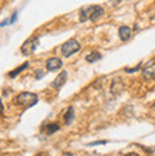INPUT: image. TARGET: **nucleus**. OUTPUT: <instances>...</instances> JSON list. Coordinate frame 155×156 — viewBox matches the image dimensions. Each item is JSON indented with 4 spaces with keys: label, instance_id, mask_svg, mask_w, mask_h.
Returning a JSON list of instances; mask_svg holds the SVG:
<instances>
[{
    "label": "nucleus",
    "instance_id": "f257e3e1",
    "mask_svg": "<svg viewBox=\"0 0 155 156\" xmlns=\"http://www.w3.org/2000/svg\"><path fill=\"white\" fill-rule=\"evenodd\" d=\"M39 101V97L37 94L34 92H29V91H24V92H20V94L17 95L16 98H14V102L17 105H20V107H24V108H31L34 107Z\"/></svg>",
    "mask_w": 155,
    "mask_h": 156
},
{
    "label": "nucleus",
    "instance_id": "f03ea898",
    "mask_svg": "<svg viewBox=\"0 0 155 156\" xmlns=\"http://www.w3.org/2000/svg\"><path fill=\"white\" fill-rule=\"evenodd\" d=\"M81 48L80 47V43H78L76 38H70L61 45V53L64 57H70V55H73L78 51V50Z\"/></svg>",
    "mask_w": 155,
    "mask_h": 156
},
{
    "label": "nucleus",
    "instance_id": "7ed1b4c3",
    "mask_svg": "<svg viewBox=\"0 0 155 156\" xmlns=\"http://www.w3.org/2000/svg\"><path fill=\"white\" fill-rule=\"evenodd\" d=\"M37 43H39L37 37H30L29 40H26L24 43L21 44V48H20L21 53L24 54V55H31L37 48Z\"/></svg>",
    "mask_w": 155,
    "mask_h": 156
},
{
    "label": "nucleus",
    "instance_id": "20e7f679",
    "mask_svg": "<svg viewBox=\"0 0 155 156\" xmlns=\"http://www.w3.org/2000/svg\"><path fill=\"white\" fill-rule=\"evenodd\" d=\"M142 77H144V80H147V81L155 78V60L149 61L147 66L142 68Z\"/></svg>",
    "mask_w": 155,
    "mask_h": 156
},
{
    "label": "nucleus",
    "instance_id": "39448f33",
    "mask_svg": "<svg viewBox=\"0 0 155 156\" xmlns=\"http://www.w3.org/2000/svg\"><path fill=\"white\" fill-rule=\"evenodd\" d=\"M61 66H63L61 60L57 57L49 58V60H47V64H46V67H47L49 71H56V70H58V68H61Z\"/></svg>",
    "mask_w": 155,
    "mask_h": 156
},
{
    "label": "nucleus",
    "instance_id": "423d86ee",
    "mask_svg": "<svg viewBox=\"0 0 155 156\" xmlns=\"http://www.w3.org/2000/svg\"><path fill=\"white\" fill-rule=\"evenodd\" d=\"M93 10H94V6H87V7H83L80 10V21L84 23V21L90 20L91 19V14H93Z\"/></svg>",
    "mask_w": 155,
    "mask_h": 156
},
{
    "label": "nucleus",
    "instance_id": "0eeeda50",
    "mask_svg": "<svg viewBox=\"0 0 155 156\" xmlns=\"http://www.w3.org/2000/svg\"><path fill=\"white\" fill-rule=\"evenodd\" d=\"M131 34H132V30L128 27V26H121L118 30V36L123 41H128L131 38Z\"/></svg>",
    "mask_w": 155,
    "mask_h": 156
},
{
    "label": "nucleus",
    "instance_id": "6e6552de",
    "mask_svg": "<svg viewBox=\"0 0 155 156\" xmlns=\"http://www.w3.org/2000/svg\"><path fill=\"white\" fill-rule=\"evenodd\" d=\"M65 81H67V71H61V73L56 77V80H54L53 87L54 88H61L65 84Z\"/></svg>",
    "mask_w": 155,
    "mask_h": 156
},
{
    "label": "nucleus",
    "instance_id": "1a4fd4ad",
    "mask_svg": "<svg viewBox=\"0 0 155 156\" xmlns=\"http://www.w3.org/2000/svg\"><path fill=\"white\" fill-rule=\"evenodd\" d=\"M104 14V9L101 7V6H97V4H94V10H93V14H91V21H95L98 20L100 17Z\"/></svg>",
    "mask_w": 155,
    "mask_h": 156
},
{
    "label": "nucleus",
    "instance_id": "9d476101",
    "mask_svg": "<svg viewBox=\"0 0 155 156\" xmlns=\"http://www.w3.org/2000/svg\"><path fill=\"white\" fill-rule=\"evenodd\" d=\"M27 67H29V62H24V64H21V66H19L16 68V70H13V71H10V73H9V77L10 78H16L17 75L20 74V73H23V71L26 70V68H27Z\"/></svg>",
    "mask_w": 155,
    "mask_h": 156
},
{
    "label": "nucleus",
    "instance_id": "9b49d317",
    "mask_svg": "<svg viewBox=\"0 0 155 156\" xmlns=\"http://www.w3.org/2000/svg\"><path fill=\"white\" fill-rule=\"evenodd\" d=\"M73 119H74V109H73V107H68L64 115V123L65 125H70V123L73 122Z\"/></svg>",
    "mask_w": 155,
    "mask_h": 156
},
{
    "label": "nucleus",
    "instance_id": "f8f14e48",
    "mask_svg": "<svg viewBox=\"0 0 155 156\" xmlns=\"http://www.w3.org/2000/svg\"><path fill=\"white\" fill-rule=\"evenodd\" d=\"M123 88H124L123 82L120 81V80H114L113 85H111V92H113V94H120V92L123 91Z\"/></svg>",
    "mask_w": 155,
    "mask_h": 156
},
{
    "label": "nucleus",
    "instance_id": "ddd939ff",
    "mask_svg": "<svg viewBox=\"0 0 155 156\" xmlns=\"http://www.w3.org/2000/svg\"><path fill=\"white\" fill-rule=\"evenodd\" d=\"M57 131H60V125L58 123H49L47 125V128H46V132H47V135H53L54 132H57Z\"/></svg>",
    "mask_w": 155,
    "mask_h": 156
},
{
    "label": "nucleus",
    "instance_id": "4468645a",
    "mask_svg": "<svg viewBox=\"0 0 155 156\" xmlns=\"http://www.w3.org/2000/svg\"><path fill=\"white\" fill-rule=\"evenodd\" d=\"M100 58H101V54L97 53V51H93V53H90L87 55L86 60L88 62H94V61H97V60H100Z\"/></svg>",
    "mask_w": 155,
    "mask_h": 156
},
{
    "label": "nucleus",
    "instance_id": "2eb2a0df",
    "mask_svg": "<svg viewBox=\"0 0 155 156\" xmlns=\"http://www.w3.org/2000/svg\"><path fill=\"white\" fill-rule=\"evenodd\" d=\"M107 140H94V142H90L88 146H98V145H105Z\"/></svg>",
    "mask_w": 155,
    "mask_h": 156
},
{
    "label": "nucleus",
    "instance_id": "dca6fc26",
    "mask_svg": "<svg viewBox=\"0 0 155 156\" xmlns=\"http://www.w3.org/2000/svg\"><path fill=\"white\" fill-rule=\"evenodd\" d=\"M139 68H141V64H138V66H137V67H134V68H127V73H135V71H137V70H139Z\"/></svg>",
    "mask_w": 155,
    "mask_h": 156
},
{
    "label": "nucleus",
    "instance_id": "f3484780",
    "mask_svg": "<svg viewBox=\"0 0 155 156\" xmlns=\"http://www.w3.org/2000/svg\"><path fill=\"white\" fill-rule=\"evenodd\" d=\"M43 75H44V73H43V71H37V74H36V78H37V80H40V78L43 77Z\"/></svg>",
    "mask_w": 155,
    "mask_h": 156
},
{
    "label": "nucleus",
    "instance_id": "a211bd4d",
    "mask_svg": "<svg viewBox=\"0 0 155 156\" xmlns=\"http://www.w3.org/2000/svg\"><path fill=\"white\" fill-rule=\"evenodd\" d=\"M16 19H17V13H14V14H13V16H12V19H10V23H12V24H13V23L16 21Z\"/></svg>",
    "mask_w": 155,
    "mask_h": 156
},
{
    "label": "nucleus",
    "instance_id": "6ab92c4d",
    "mask_svg": "<svg viewBox=\"0 0 155 156\" xmlns=\"http://www.w3.org/2000/svg\"><path fill=\"white\" fill-rule=\"evenodd\" d=\"M7 23H9V20L2 21V23H0V27H4V26H7Z\"/></svg>",
    "mask_w": 155,
    "mask_h": 156
},
{
    "label": "nucleus",
    "instance_id": "aec40b11",
    "mask_svg": "<svg viewBox=\"0 0 155 156\" xmlns=\"http://www.w3.org/2000/svg\"><path fill=\"white\" fill-rule=\"evenodd\" d=\"M3 104H2V98H0V114H3Z\"/></svg>",
    "mask_w": 155,
    "mask_h": 156
},
{
    "label": "nucleus",
    "instance_id": "412c9836",
    "mask_svg": "<svg viewBox=\"0 0 155 156\" xmlns=\"http://www.w3.org/2000/svg\"><path fill=\"white\" fill-rule=\"evenodd\" d=\"M125 156H139L138 153H135V152H131V153H127Z\"/></svg>",
    "mask_w": 155,
    "mask_h": 156
},
{
    "label": "nucleus",
    "instance_id": "4be33fe9",
    "mask_svg": "<svg viewBox=\"0 0 155 156\" xmlns=\"http://www.w3.org/2000/svg\"><path fill=\"white\" fill-rule=\"evenodd\" d=\"M63 156H73V155H71V153H68V152H64V153H63Z\"/></svg>",
    "mask_w": 155,
    "mask_h": 156
},
{
    "label": "nucleus",
    "instance_id": "5701e85b",
    "mask_svg": "<svg viewBox=\"0 0 155 156\" xmlns=\"http://www.w3.org/2000/svg\"><path fill=\"white\" fill-rule=\"evenodd\" d=\"M37 156H43V155H37Z\"/></svg>",
    "mask_w": 155,
    "mask_h": 156
}]
</instances>
